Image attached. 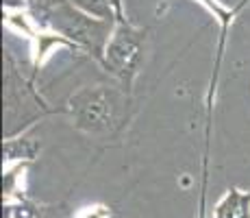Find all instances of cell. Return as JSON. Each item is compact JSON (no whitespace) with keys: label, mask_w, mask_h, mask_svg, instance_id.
<instances>
[{"label":"cell","mask_w":250,"mask_h":218,"mask_svg":"<svg viewBox=\"0 0 250 218\" xmlns=\"http://www.w3.org/2000/svg\"><path fill=\"white\" fill-rule=\"evenodd\" d=\"M42 20H44L57 35H61L65 42H70L72 46L85 50L87 55H91L100 64L103 52H104V48H107V42L113 33V22H104V20H98V18H91L70 2L57 4L55 9H50L48 13L42 16Z\"/></svg>","instance_id":"cell-4"},{"label":"cell","mask_w":250,"mask_h":218,"mask_svg":"<svg viewBox=\"0 0 250 218\" xmlns=\"http://www.w3.org/2000/svg\"><path fill=\"white\" fill-rule=\"evenodd\" d=\"M50 114L46 103L24 79L11 52H4V140L22 135L42 116Z\"/></svg>","instance_id":"cell-3"},{"label":"cell","mask_w":250,"mask_h":218,"mask_svg":"<svg viewBox=\"0 0 250 218\" xmlns=\"http://www.w3.org/2000/svg\"><path fill=\"white\" fill-rule=\"evenodd\" d=\"M40 142L35 138H26V135H16V138L4 140V159L11 162H31L40 155Z\"/></svg>","instance_id":"cell-7"},{"label":"cell","mask_w":250,"mask_h":218,"mask_svg":"<svg viewBox=\"0 0 250 218\" xmlns=\"http://www.w3.org/2000/svg\"><path fill=\"white\" fill-rule=\"evenodd\" d=\"M76 9L87 13L91 18H98L104 22H113L122 16V2L120 0H68Z\"/></svg>","instance_id":"cell-6"},{"label":"cell","mask_w":250,"mask_h":218,"mask_svg":"<svg viewBox=\"0 0 250 218\" xmlns=\"http://www.w3.org/2000/svg\"><path fill=\"white\" fill-rule=\"evenodd\" d=\"M148 42H150L148 28L128 22L122 13L113 24V33L103 52L100 66L113 76V81L131 90L139 72L146 66Z\"/></svg>","instance_id":"cell-2"},{"label":"cell","mask_w":250,"mask_h":218,"mask_svg":"<svg viewBox=\"0 0 250 218\" xmlns=\"http://www.w3.org/2000/svg\"><path fill=\"white\" fill-rule=\"evenodd\" d=\"M24 2H26L28 7L42 18L44 13L50 11V9H55L57 4H63V2H68V0H24Z\"/></svg>","instance_id":"cell-9"},{"label":"cell","mask_w":250,"mask_h":218,"mask_svg":"<svg viewBox=\"0 0 250 218\" xmlns=\"http://www.w3.org/2000/svg\"><path fill=\"white\" fill-rule=\"evenodd\" d=\"M65 111L72 127L81 133L109 138L128 124L133 114V96L131 90L118 81L83 85L70 94Z\"/></svg>","instance_id":"cell-1"},{"label":"cell","mask_w":250,"mask_h":218,"mask_svg":"<svg viewBox=\"0 0 250 218\" xmlns=\"http://www.w3.org/2000/svg\"><path fill=\"white\" fill-rule=\"evenodd\" d=\"M7 218H57V216H55V212H52L50 207L18 196L13 203H9Z\"/></svg>","instance_id":"cell-8"},{"label":"cell","mask_w":250,"mask_h":218,"mask_svg":"<svg viewBox=\"0 0 250 218\" xmlns=\"http://www.w3.org/2000/svg\"><path fill=\"white\" fill-rule=\"evenodd\" d=\"M213 218H250V192L229 188L213 207Z\"/></svg>","instance_id":"cell-5"}]
</instances>
